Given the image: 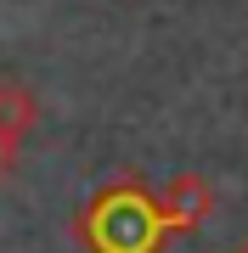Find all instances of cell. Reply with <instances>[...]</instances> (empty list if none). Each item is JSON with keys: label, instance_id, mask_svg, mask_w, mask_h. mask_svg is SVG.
<instances>
[{"label": "cell", "instance_id": "3", "mask_svg": "<svg viewBox=\"0 0 248 253\" xmlns=\"http://www.w3.org/2000/svg\"><path fill=\"white\" fill-rule=\"evenodd\" d=\"M40 124V96L17 79H0V135L6 141H28V129Z\"/></svg>", "mask_w": 248, "mask_h": 253}, {"label": "cell", "instance_id": "2", "mask_svg": "<svg viewBox=\"0 0 248 253\" xmlns=\"http://www.w3.org/2000/svg\"><path fill=\"white\" fill-rule=\"evenodd\" d=\"M214 214V186L203 174H175V180L158 191V219H164V236H192L203 231V219Z\"/></svg>", "mask_w": 248, "mask_h": 253}, {"label": "cell", "instance_id": "4", "mask_svg": "<svg viewBox=\"0 0 248 253\" xmlns=\"http://www.w3.org/2000/svg\"><path fill=\"white\" fill-rule=\"evenodd\" d=\"M17 152H23L17 141H6V135H0V180H11V169H17Z\"/></svg>", "mask_w": 248, "mask_h": 253}, {"label": "cell", "instance_id": "1", "mask_svg": "<svg viewBox=\"0 0 248 253\" xmlns=\"http://www.w3.org/2000/svg\"><path fill=\"white\" fill-rule=\"evenodd\" d=\"M79 248L91 253H164V219H158V191L136 169L113 174L74 219Z\"/></svg>", "mask_w": 248, "mask_h": 253}]
</instances>
